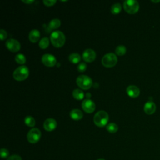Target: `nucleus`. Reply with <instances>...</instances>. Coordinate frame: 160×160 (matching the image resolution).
<instances>
[{"label": "nucleus", "instance_id": "6", "mask_svg": "<svg viewBox=\"0 0 160 160\" xmlns=\"http://www.w3.org/2000/svg\"><path fill=\"white\" fill-rule=\"evenodd\" d=\"M101 61L104 66L111 68L114 66L118 62V58L115 54L112 52H109L103 56Z\"/></svg>", "mask_w": 160, "mask_h": 160}, {"label": "nucleus", "instance_id": "29", "mask_svg": "<svg viewBox=\"0 0 160 160\" xmlns=\"http://www.w3.org/2000/svg\"><path fill=\"white\" fill-rule=\"evenodd\" d=\"M7 160H22L20 156L17 154H14L9 156L7 159Z\"/></svg>", "mask_w": 160, "mask_h": 160}, {"label": "nucleus", "instance_id": "15", "mask_svg": "<svg viewBox=\"0 0 160 160\" xmlns=\"http://www.w3.org/2000/svg\"><path fill=\"white\" fill-rule=\"evenodd\" d=\"M69 115L72 119L78 121L82 119L83 116V113L81 110L78 109H74L71 111Z\"/></svg>", "mask_w": 160, "mask_h": 160}, {"label": "nucleus", "instance_id": "21", "mask_svg": "<svg viewBox=\"0 0 160 160\" xmlns=\"http://www.w3.org/2000/svg\"><path fill=\"white\" fill-rule=\"evenodd\" d=\"M106 129L108 132L111 133H114L118 130V126L116 124L111 122L106 126Z\"/></svg>", "mask_w": 160, "mask_h": 160}, {"label": "nucleus", "instance_id": "11", "mask_svg": "<svg viewBox=\"0 0 160 160\" xmlns=\"http://www.w3.org/2000/svg\"><path fill=\"white\" fill-rule=\"evenodd\" d=\"M96 52L92 49H87L82 53V59L86 62H92L96 58Z\"/></svg>", "mask_w": 160, "mask_h": 160}, {"label": "nucleus", "instance_id": "30", "mask_svg": "<svg viewBox=\"0 0 160 160\" xmlns=\"http://www.w3.org/2000/svg\"><path fill=\"white\" fill-rule=\"evenodd\" d=\"M7 38V32L5 30L1 29L0 30V38L2 41Z\"/></svg>", "mask_w": 160, "mask_h": 160}, {"label": "nucleus", "instance_id": "12", "mask_svg": "<svg viewBox=\"0 0 160 160\" xmlns=\"http://www.w3.org/2000/svg\"><path fill=\"white\" fill-rule=\"evenodd\" d=\"M57 126V122L54 119L48 118L46 119L43 124V127L47 131H52L56 129Z\"/></svg>", "mask_w": 160, "mask_h": 160}, {"label": "nucleus", "instance_id": "24", "mask_svg": "<svg viewBox=\"0 0 160 160\" xmlns=\"http://www.w3.org/2000/svg\"><path fill=\"white\" fill-rule=\"evenodd\" d=\"M115 51L117 55L122 56L126 52V48L123 45H119L116 47Z\"/></svg>", "mask_w": 160, "mask_h": 160}, {"label": "nucleus", "instance_id": "19", "mask_svg": "<svg viewBox=\"0 0 160 160\" xmlns=\"http://www.w3.org/2000/svg\"><path fill=\"white\" fill-rule=\"evenodd\" d=\"M61 25V21L59 19L55 18L52 19L49 22V27L51 29H57L59 28Z\"/></svg>", "mask_w": 160, "mask_h": 160}, {"label": "nucleus", "instance_id": "28", "mask_svg": "<svg viewBox=\"0 0 160 160\" xmlns=\"http://www.w3.org/2000/svg\"><path fill=\"white\" fill-rule=\"evenodd\" d=\"M56 2V0H44L43 3L47 6H53Z\"/></svg>", "mask_w": 160, "mask_h": 160}, {"label": "nucleus", "instance_id": "33", "mask_svg": "<svg viewBox=\"0 0 160 160\" xmlns=\"http://www.w3.org/2000/svg\"><path fill=\"white\" fill-rule=\"evenodd\" d=\"M98 160H105V159H99Z\"/></svg>", "mask_w": 160, "mask_h": 160}, {"label": "nucleus", "instance_id": "18", "mask_svg": "<svg viewBox=\"0 0 160 160\" xmlns=\"http://www.w3.org/2000/svg\"><path fill=\"white\" fill-rule=\"evenodd\" d=\"M69 60L70 62L74 64L78 63L81 60L80 55L77 52H73L69 56Z\"/></svg>", "mask_w": 160, "mask_h": 160}, {"label": "nucleus", "instance_id": "27", "mask_svg": "<svg viewBox=\"0 0 160 160\" xmlns=\"http://www.w3.org/2000/svg\"><path fill=\"white\" fill-rule=\"evenodd\" d=\"M87 68L86 64L84 62H80L78 65V70L79 72H84L86 71Z\"/></svg>", "mask_w": 160, "mask_h": 160}, {"label": "nucleus", "instance_id": "13", "mask_svg": "<svg viewBox=\"0 0 160 160\" xmlns=\"http://www.w3.org/2000/svg\"><path fill=\"white\" fill-rule=\"evenodd\" d=\"M126 92L129 96L134 98L139 96L140 94V90L137 86L134 85H130L127 87Z\"/></svg>", "mask_w": 160, "mask_h": 160}, {"label": "nucleus", "instance_id": "14", "mask_svg": "<svg viewBox=\"0 0 160 160\" xmlns=\"http://www.w3.org/2000/svg\"><path fill=\"white\" fill-rule=\"evenodd\" d=\"M156 109V106L152 101H148L145 103L144 106V111L148 115L152 114L154 113Z\"/></svg>", "mask_w": 160, "mask_h": 160}, {"label": "nucleus", "instance_id": "5", "mask_svg": "<svg viewBox=\"0 0 160 160\" xmlns=\"http://www.w3.org/2000/svg\"><path fill=\"white\" fill-rule=\"evenodd\" d=\"M124 10L129 14H133L136 13L139 8V2L135 0H126L123 2Z\"/></svg>", "mask_w": 160, "mask_h": 160}, {"label": "nucleus", "instance_id": "17", "mask_svg": "<svg viewBox=\"0 0 160 160\" xmlns=\"http://www.w3.org/2000/svg\"><path fill=\"white\" fill-rule=\"evenodd\" d=\"M73 97L77 100H81L84 98V94L83 91L79 89H75L72 91Z\"/></svg>", "mask_w": 160, "mask_h": 160}, {"label": "nucleus", "instance_id": "25", "mask_svg": "<svg viewBox=\"0 0 160 160\" xmlns=\"http://www.w3.org/2000/svg\"><path fill=\"white\" fill-rule=\"evenodd\" d=\"M14 59H15V61L18 63L21 64H23L26 62V57L22 54L19 53V54H16Z\"/></svg>", "mask_w": 160, "mask_h": 160}, {"label": "nucleus", "instance_id": "8", "mask_svg": "<svg viewBox=\"0 0 160 160\" xmlns=\"http://www.w3.org/2000/svg\"><path fill=\"white\" fill-rule=\"evenodd\" d=\"M6 46L12 52H17L21 48V44L18 41L14 39H9L6 42Z\"/></svg>", "mask_w": 160, "mask_h": 160}, {"label": "nucleus", "instance_id": "9", "mask_svg": "<svg viewBox=\"0 0 160 160\" xmlns=\"http://www.w3.org/2000/svg\"><path fill=\"white\" fill-rule=\"evenodd\" d=\"M42 63L48 67L54 66L56 64V58L51 54H44L41 58Z\"/></svg>", "mask_w": 160, "mask_h": 160}, {"label": "nucleus", "instance_id": "31", "mask_svg": "<svg viewBox=\"0 0 160 160\" xmlns=\"http://www.w3.org/2000/svg\"><path fill=\"white\" fill-rule=\"evenodd\" d=\"M22 1L24 3H26V4H31L34 2L33 0H22Z\"/></svg>", "mask_w": 160, "mask_h": 160}, {"label": "nucleus", "instance_id": "4", "mask_svg": "<svg viewBox=\"0 0 160 160\" xmlns=\"http://www.w3.org/2000/svg\"><path fill=\"white\" fill-rule=\"evenodd\" d=\"M78 86L82 89H88L92 85V79L86 75H80L76 79Z\"/></svg>", "mask_w": 160, "mask_h": 160}, {"label": "nucleus", "instance_id": "20", "mask_svg": "<svg viewBox=\"0 0 160 160\" xmlns=\"http://www.w3.org/2000/svg\"><path fill=\"white\" fill-rule=\"evenodd\" d=\"M24 123L29 127H34L36 124V121L34 118L31 116H28L24 118Z\"/></svg>", "mask_w": 160, "mask_h": 160}, {"label": "nucleus", "instance_id": "22", "mask_svg": "<svg viewBox=\"0 0 160 160\" xmlns=\"http://www.w3.org/2000/svg\"><path fill=\"white\" fill-rule=\"evenodd\" d=\"M49 44V38L47 37H44L40 40V41L39 42V46L41 49H46L48 47Z\"/></svg>", "mask_w": 160, "mask_h": 160}, {"label": "nucleus", "instance_id": "2", "mask_svg": "<svg viewBox=\"0 0 160 160\" xmlns=\"http://www.w3.org/2000/svg\"><path fill=\"white\" fill-rule=\"evenodd\" d=\"M94 122L98 127H104L109 120L108 114L104 111H99L94 116Z\"/></svg>", "mask_w": 160, "mask_h": 160}, {"label": "nucleus", "instance_id": "26", "mask_svg": "<svg viewBox=\"0 0 160 160\" xmlns=\"http://www.w3.org/2000/svg\"><path fill=\"white\" fill-rule=\"evenodd\" d=\"M9 151L6 148H1V156L2 159L7 158L9 156Z\"/></svg>", "mask_w": 160, "mask_h": 160}, {"label": "nucleus", "instance_id": "10", "mask_svg": "<svg viewBox=\"0 0 160 160\" xmlns=\"http://www.w3.org/2000/svg\"><path fill=\"white\" fill-rule=\"evenodd\" d=\"M82 108L85 112L91 113L95 110L96 105L95 103L90 99H86L82 102Z\"/></svg>", "mask_w": 160, "mask_h": 160}, {"label": "nucleus", "instance_id": "16", "mask_svg": "<svg viewBox=\"0 0 160 160\" xmlns=\"http://www.w3.org/2000/svg\"><path fill=\"white\" fill-rule=\"evenodd\" d=\"M40 38V32L38 29H32L29 34V39L32 42H37Z\"/></svg>", "mask_w": 160, "mask_h": 160}, {"label": "nucleus", "instance_id": "23", "mask_svg": "<svg viewBox=\"0 0 160 160\" xmlns=\"http://www.w3.org/2000/svg\"><path fill=\"white\" fill-rule=\"evenodd\" d=\"M121 11V5L119 3H115L111 7V11L114 14H117Z\"/></svg>", "mask_w": 160, "mask_h": 160}, {"label": "nucleus", "instance_id": "3", "mask_svg": "<svg viewBox=\"0 0 160 160\" xmlns=\"http://www.w3.org/2000/svg\"><path fill=\"white\" fill-rule=\"evenodd\" d=\"M29 75V69L25 66H21L13 72V78L15 80L21 81L25 80Z\"/></svg>", "mask_w": 160, "mask_h": 160}, {"label": "nucleus", "instance_id": "7", "mask_svg": "<svg viewBox=\"0 0 160 160\" xmlns=\"http://www.w3.org/2000/svg\"><path fill=\"white\" fill-rule=\"evenodd\" d=\"M41 132L38 128H33L29 131L27 134V138L30 143H36L41 138Z\"/></svg>", "mask_w": 160, "mask_h": 160}, {"label": "nucleus", "instance_id": "32", "mask_svg": "<svg viewBox=\"0 0 160 160\" xmlns=\"http://www.w3.org/2000/svg\"><path fill=\"white\" fill-rule=\"evenodd\" d=\"M151 2H160V0H156V1H154V0H151Z\"/></svg>", "mask_w": 160, "mask_h": 160}, {"label": "nucleus", "instance_id": "1", "mask_svg": "<svg viewBox=\"0 0 160 160\" xmlns=\"http://www.w3.org/2000/svg\"><path fill=\"white\" fill-rule=\"evenodd\" d=\"M50 39L54 46L59 48L62 46L65 43L66 37L62 32L60 31H55L51 33Z\"/></svg>", "mask_w": 160, "mask_h": 160}]
</instances>
